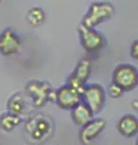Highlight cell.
<instances>
[{
	"label": "cell",
	"instance_id": "obj_1",
	"mask_svg": "<svg viewBox=\"0 0 138 145\" xmlns=\"http://www.w3.org/2000/svg\"><path fill=\"white\" fill-rule=\"evenodd\" d=\"M24 133L29 142L35 145H41L52 137L53 125L46 116H33L26 121Z\"/></svg>",
	"mask_w": 138,
	"mask_h": 145
},
{
	"label": "cell",
	"instance_id": "obj_2",
	"mask_svg": "<svg viewBox=\"0 0 138 145\" xmlns=\"http://www.w3.org/2000/svg\"><path fill=\"white\" fill-rule=\"evenodd\" d=\"M115 7L112 3L109 1H96L92 3L86 15L82 18L81 24L87 27V28L96 29V27L101 23L108 21L114 15Z\"/></svg>",
	"mask_w": 138,
	"mask_h": 145
},
{
	"label": "cell",
	"instance_id": "obj_3",
	"mask_svg": "<svg viewBox=\"0 0 138 145\" xmlns=\"http://www.w3.org/2000/svg\"><path fill=\"white\" fill-rule=\"evenodd\" d=\"M113 84L120 86L125 91H132L138 86V69L132 64H119L112 74Z\"/></svg>",
	"mask_w": 138,
	"mask_h": 145
},
{
	"label": "cell",
	"instance_id": "obj_4",
	"mask_svg": "<svg viewBox=\"0 0 138 145\" xmlns=\"http://www.w3.org/2000/svg\"><path fill=\"white\" fill-rule=\"evenodd\" d=\"M26 93L32 99L35 108L44 106L49 101L55 99V92L47 82L39 80L29 81L26 86Z\"/></svg>",
	"mask_w": 138,
	"mask_h": 145
},
{
	"label": "cell",
	"instance_id": "obj_5",
	"mask_svg": "<svg viewBox=\"0 0 138 145\" xmlns=\"http://www.w3.org/2000/svg\"><path fill=\"white\" fill-rule=\"evenodd\" d=\"M78 31H79L81 46L84 47L85 51H87L89 53H98L101 50L104 48L105 39L98 30L87 28V27L80 24Z\"/></svg>",
	"mask_w": 138,
	"mask_h": 145
},
{
	"label": "cell",
	"instance_id": "obj_6",
	"mask_svg": "<svg viewBox=\"0 0 138 145\" xmlns=\"http://www.w3.org/2000/svg\"><path fill=\"white\" fill-rule=\"evenodd\" d=\"M91 69H92V63L89 58H82V59L78 63L73 74L68 78L67 85L69 87L74 88L79 93H84L86 88V84L91 75Z\"/></svg>",
	"mask_w": 138,
	"mask_h": 145
},
{
	"label": "cell",
	"instance_id": "obj_7",
	"mask_svg": "<svg viewBox=\"0 0 138 145\" xmlns=\"http://www.w3.org/2000/svg\"><path fill=\"white\" fill-rule=\"evenodd\" d=\"M105 89L99 84L87 85L82 93V102L91 109L93 115L99 114L105 105Z\"/></svg>",
	"mask_w": 138,
	"mask_h": 145
},
{
	"label": "cell",
	"instance_id": "obj_8",
	"mask_svg": "<svg viewBox=\"0 0 138 145\" xmlns=\"http://www.w3.org/2000/svg\"><path fill=\"white\" fill-rule=\"evenodd\" d=\"M53 102L59 108L72 111L76 105L82 103V94L75 91L74 88L69 87L68 85H64L62 87H59L57 91H55Z\"/></svg>",
	"mask_w": 138,
	"mask_h": 145
},
{
	"label": "cell",
	"instance_id": "obj_9",
	"mask_svg": "<svg viewBox=\"0 0 138 145\" xmlns=\"http://www.w3.org/2000/svg\"><path fill=\"white\" fill-rule=\"evenodd\" d=\"M107 127V121L102 117H93L90 122L82 126L79 131V140L81 144L90 145Z\"/></svg>",
	"mask_w": 138,
	"mask_h": 145
},
{
	"label": "cell",
	"instance_id": "obj_10",
	"mask_svg": "<svg viewBox=\"0 0 138 145\" xmlns=\"http://www.w3.org/2000/svg\"><path fill=\"white\" fill-rule=\"evenodd\" d=\"M22 41L15 31L7 28L0 34V53L5 57L16 54L21 48Z\"/></svg>",
	"mask_w": 138,
	"mask_h": 145
},
{
	"label": "cell",
	"instance_id": "obj_11",
	"mask_svg": "<svg viewBox=\"0 0 138 145\" xmlns=\"http://www.w3.org/2000/svg\"><path fill=\"white\" fill-rule=\"evenodd\" d=\"M116 128L122 137L132 138L138 134V119L131 114L124 115L120 120L118 121Z\"/></svg>",
	"mask_w": 138,
	"mask_h": 145
},
{
	"label": "cell",
	"instance_id": "obj_12",
	"mask_svg": "<svg viewBox=\"0 0 138 145\" xmlns=\"http://www.w3.org/2000/svg\"><path fill=\"white\" fill-rule=\"evenodd\" d=\"M72 115V120L75 125L78 126H85L87 122H90L92 119H93V112L91 111V109L86 105V104L82 102L79 105H76L73 110L70 111Z\"/></svg>",
	"mask_w": 138,
	"mask_h": 145
},
{
	"label": "cell",
	"instance_id": "obj_13",
	"mask_svg": "<svg viewBox=\"0 0 138 145\" xmlns=\"http://www.w3.org/2000/svg\"><path fill=\"white\" fill-rule=\"evenodd\" d=\"M6 108H7V112L13 114V115H17V116H21L23 112H24V108H26L23 96L21 93L12 94V96L9 98Z\"/></svg>",
	"mask_w": 138,
	"mask_h": 145
},
{
	"label": "cell",
	"instance_id": "obj_14",
	"mask_svg": "<svg viewBox=\"0 0 138 145\" xmlns=\"http://www.w3.org/2000/svg\"><path fill=\"white\" fill-rule=\"evenodd\" d=\"M22 122L21 116L10 114V112H5L0 116V128L5 132H11L15 129L17 126H20Z\"/></svg>",
	"mask_w": 138,
	"mask_h": 145
},
{
	"label": "cell",
	"instance_id": "obj_15",
	"mask_svg": "<svg viewBox=\"0 0 138 145\" xmlns=\"http://www.w3.org/2000/svg\"><path fill=\"white\" fill-rule=\"evenodd\" d=\"M27 21L32 27H39L46 21V13L41 7H32L27 13Z\"/></svg>",
	"mask_w": 138,
	"mask_h": 145
},
{
	"label": "cell",
	"instance_id": "obj_16",
	"mask_svg": "<svg viewBox=\"0 0 138 145\" xmlns=\"http://www.w3.org/2000/svg\"><path fill=\"white\" fill-rule=\"evenodd\" d=\"M107 93H108V96L110 98H113V99H118V98H120L122 97V94L125 93V91H124L120 86H118V85H115V84H110L109 85V87H108V91H107Z\"/></svg>",
	"mask_w": 138,
	"mask_h": 145
},
{
	"label": "cell",
	"instance_id": "obj_17",
	"mask_svg": "<svg viewBox=\"0 0 138 145\" xmlns=\"http://www.w3.org/2000/svg\"><path fill=\"white\" fill-rule=\"evenodd\" d=\"M130 54L133 59L138 61V40H135L131 45V48H130Z\"/></svg>",
	"mask_w": 138,
	"mask_h": 145
},
{
	"label": "cell",
	"instance_id": "obj_18",
	"mask_svg": "<svg viewBox=\"0 0 138 145\" xmlns=\"http://www.w3.org/2000/svg\"><path fill=\"white\" fill-rule=\"evenodd\" d=\"M131 106H132L133 109H135L136 111H138V99H135V101H132Z\"/></svg>",
	"mask_w": 138,
	"mask_h": 145
},
{
	"label": "cell",
	"instance_id": "obj_19",
	"mask_svg": "<svg viewBox=\"0 0 138 145\" xmlns=\"http://www.w3.org/2000/svg\"><path fill=\"white\" fill-rule=\"evenodd\" d=\"M136 145H138V137H137V140H136Z\"/></svg>",
	"mask_w": 138,
	"mask_h": 145
}]
</instances>
